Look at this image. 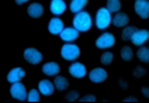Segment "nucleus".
<instances>
[{
	"label": "nucleus",
	"instance_id": "nucleus-24",
	"mask_svg": "<svg viewBox=\"0 0 149 103\" xmlns=\"http://www.w3.org/2000/svg\"><path fill=\"white\" fill-rule=\"evenodd\" d=\"M120 56L124 61H130L133 57V51L129 46H123L122 47V51H120Z\"/></svg>",
	"mask_w": 149,
	"mask_h": 103
},
{
	"label": "nucleus",
	"instance_id": "nucleus-12",
	"mask_svg": "<svg viewBox=\"0 0 149 103\" xmlns=\"http://www.w3.org/2000/svg\"><path fill=\"white\" fill-rule=\"evenodd\" d=\"M60 37L63 41H67V42H71V41H74L78 37V30L74 29V27H66L61 31L60 34Z\"/></svg>",
	"mask_w": 149,
	"mask_h": 103
},
{
	"label": "nucleus",
	"instance_id": "nucleus-22",
	"mask_svg": "<svg viewBox=\"0 0 149 103\" xmlns=\"http://www.w3.org/2000/svg\"><path fill=\"white\" fill-rule=\"evenodd\" d=\"M136 31H137L136 26H124V29L122 31V39L123 40H130Z\"/></svg>",
	"mask_w": 149,
	"mask_h": 103
},
{
	"label": "nucleus",
	"instance_id": "nucleus-2",
	"mask_svg": "<svg viewBox=\"0 0 149 103\" xmlns=\"http://www.w3.org/2000/svg\"><path fill=\"white\" fill-rule=\"evenodd\" d=\"M111 22H112L111 11L107 8H101L96 14V26L98 27V29L103 30L109 26Z\"/></svg>",
	"mask_w": 149,
	"mask_h": 103
},
{
	"label": "nucleus",
	"instance_id": "nucleus-5",
	"mask_svg": "<svg viewBox=\"0 0 149 103\" xmlns=\"http://www.w3.org/2000/svg\"><path fill=\"white\" fill-rule=\"evenodd\" d=\"M24 58L31 65H37L42 61V54L34 47H29L24 51Z\"/></svg>",
	"mask_w": 149,
	"mask_h": 103
},
{
	"label": "nucleus",
	"instance_id": "nucleus-9",
	"mask_svg": "<svg viewBox=\"0 0 149 103\" xmlns=\"http://www.w3.org/2000/svg\"><path fill=\"white\" fill-rule=\"evenodd\" d=\"M148 40H149V31L147 30H137L132 36V39H130L133 45L136 46H141L143 44H146Z\"/></svg>",
	"mask_w": 149,
	"mask_h": 103
},
{
	"label": "nucleus",
	"instance_id": "nucleus-16",
	"mask_svg": "<svg viewBox=\"0 0 149 103\" xmlns=\"http://www.w3.org/2000/svg\"><path fill=\"white\" fill-rule=\"evenodd\" d=\"M128 21H129V17L124 13H117L114 17L112 19V22H113V25L116 27H124L128 24Z\"/></svg>",
	"mask_w": 149,
	"mask_h": 103
},
{
	"label": "nucleus",
	"instance_id": "nucleus-10",
	"mask_svg": "<svg viewBox=\"0 0 149 103\" xmlns=\"http://www.w3.org/2000/svg\"><path fill=\"white\" fill-rule=\"evenodd\" d=\"M25 76V71L24 68L21 67H15L13 68L10 72L8 73V82L9 83H15V82H20L22 78H24Z\"/></svg>",
	"mask_w": 149,
	"mask_h": 103
},
{
	"label": "nucleus",
	"instance_id": "nucleus-17",
	"mask_svg": "<svg viewBox=\"0 0 149 103\" xmlns=\"http://www.w3.org/2000/svg\"><path fill=\"white\" fill-rule=\"evenodd\" d=\"M27 14H29V16L34 17V19L40 17L44 14V6L41 5V4H37V3L31 4V5L27 8Z\"/></svg>",
	"mask_w": 149,
	"mask_h": 103
},
{
	"label": "nucleus",
	"instance_id": "nucleus-7",
	"mask_svg": "<svg viewBox=\"0 0 149 103\" xmlns=\"http://www.w3.org/2000/svg\"><path fill=\"white\" fill-rule=\"evenodd\" d=\"M134 11L139 17L147 19L149 16V1L148 0H136Z\"/></svg>",
	"mask_w": 149,
	"mask_h": 103
},
{
	"label": "nucleus",
	"instance_id": "nucleus-3",
	"mask_svg": "<svg viewBox=\"0 0 149 103\" xmlns=\"http://www.w3.org/2000/svg\"><path fill=\"white\" fill-rule=\"evenodd\" d=\"M61 56L67 61H74L80 56V47L73 44H66L61 49Z\"/></svg>",
	"mask_w": 149,
	"mask_h": 103
},
{
	"label": "nucleus",
	"instance_id": "nucleus-23",
	"mask_svg": "<svg viewBox=\"0 0 149 103\" xmlns=\"http://www.w3.org/2000/svg\"><path fill=\"white\" fill-rule=\"evenodd\" d=\"M120 1L119 0H107V9L111 13H118L120 10Z\"/></svg>",
	"mask_w": 149,
	"mask_h": 103
},
{
	"label": "nucleus",
	"instance_id": "nucleus-28",
	"mask_svg": "<svg viewBox=\"0 0 149 103\" xmlns=\"http://www.w3.org/2000/svg\"><path fill=\"white\" fill-rule=\"evenodd\" d=\"M146 72H147V70H146V68H144V67H141V66H138V67L134 68L133 76L136 77V78H139V77L144 76V74H146Z\"/></svg>",
	"mask_w": 149,
	"mask_h": 103
},
{
	"label": "nucleus",
	"instance_id": "nucleus-6",
	"mask_svg": "<svg viewBox=\"0 0 149 103\" xmlns=\"http://www.w3.org/2000/svg\"><path fill=\"white\" fill-rule=\"evenodd\" d=\"M114 36L111 32H106V34L101 35L98 39L96 40V46L98 49H108L114 45Z\"/></svg>",
	"mask_w": 149,
	"mask_h": 103
},
{
	"label": "nucleus",
	"instance_id": "nucleus-25",
	"mask_svg": "<svg viewBox=\"0 0 149 103\" xmlns=\"http://www.w3.org/2000/svg\"><path fill=\"white\" fill-rule=\"evenodd\" d=\"M27 101H30V102H37V101H40L39 91L35 90V88H32V90L29 92V95H27Z\"/></svg>",
	"mask_w": 149,
	"mask_h": 103
},
{
	"label": "nucleus",
	"instance_id": "nucleus-33",
	"mask_svg": "<svg viewBox=\"0 0 149 103\" xmlns=\"http://www.w3.org/2000/svg\"><path fill=\"white\" fill-rule=\"evenodd\" d=\"M26 1H29V0H15V3L17 5H21V4H25Z\"/></svg>",
	"mask_w": 149,
	"mask_h": 103
},
{
	"label": "nucleus",
	"instance_id": "nucleus-31",
	"mask_svg": "<svg viewBox=\"0 0 149 103\" xmlns=\"http://www.w3.org/2000/svg\"><path fill=\"white\" fill-rule=\"evenodd\" d=\"M118 85L122 87L123 90H127L128 86H129V85H128V82H127V81H124V79H119V81H118Z\"/></svg>",
	"mask_w": 149,
	"mask_h": 103
},
{
	"label": "nucleus",
	"instance_id": "nucleus-26",
	"mask_svg": "<svg viewBox=\"0 0 149 103\" xmlns=\"http://www.w3.org/2000/svg\"><path fill=\"white\" fill-rule=\"evenodd\" d=\"M112 60H113V54L112 52H104L101 56V61L103 65H109L112 62Z\"/></svg>",
	"mask_w": 149,
	"mask_h": 103
},
{
	"label": "nucleus",
	"instance_id": "nucleus-8",
	"mask_svg": "<svg viewBox=\"0 0 149 103\" xmlns=\"http://www.w3.org/2000/svg\"><path fill=\"white\" fill-rule=\"evenodd\" d=\"M90 79L93 83H102L107 79V72L106 70L101 68V67H96L93 68L90 72Z\"/></svg>",
	"mask_w": 149,
	"mask_h": 103
},
{
	"label": "nucleus",
	"instance_id": "nucleus-11",
	"mask_svg": "<svg viewBox=\"0 0 149 103\" xmlns=\"http://www.w3.org/2000/svg\"><path fill=\"white\" fill-rule=\"evenodd\" d=\"M68 72L76 78H82L86 76V67L85 65H82L80 62H74L68 67Z\"/></svg>",
	"mask_w": 149,
	"mask_h": 103
},
{
	"label": "nucleus",
	"instance_id": "nucleus-21",
	"mask_svg": "<svg viewBox=\"0 0 149 103\" xmlns=\"http://www.w3.org/2000/svg\"><path fill=\"white\" fill-rule=\"evenodd\" d=\"M137 56L142 62H146V63L149 62V49L146 47V46H142V47L137 51Z\"/></svg>",
	"mask_w": 149,
	"mask_h": 103
},
{
	"label": "nucleus",
	"instance_id": "nucleus-15",
	"mask_svg": "<svg viewBox=\"0 0 149 103\" xmlns=\"http://www.w3.org/2000/svg\"><path fill=\"white\" fill-rule=\"evenodd\" d=\"M54 87L55 85L51 83L49 79H41L39 82V91L42 93L44 96H51L54 93Z\"/></svg>",
	"mask_w": 149,
	"mask_h": 103
},
{
	"label": "nucleus",
	"instance_id": "nucleus-32",
	"mask_svg": "<svg viewBox=\"0 0 149 103\" xmlns=\"http://www.w3.org/2000/svg\"><path fill=\"white\" fill-rule=\"evenodd\" d=\"M124 102H137V97L136 96H129L124 98Z\"/></svg>",
	"mask_w": 149,
	"mask_h": 103
},
{
	"label": "nucleus",
	"instance_id": "nucleus-20",
	"mask_svg": "<svg viewBox=\"0 0 149 103\" xmlns=\"http://www.w3.org/2000/svg\"><path fill=\"white\" fill-rule=\"evenodd\" d=\"M54 85L58 91H65L68 87V81L63 76H56L54 79Z\"/></svg>",
	"mask_w": 149,
	"mask_h": 103
},
{
	"label": "nucleus",
	"instance_id": "nucleus-30",
	"mask_svg": "<svg viewBox=\"0 0 149 103\" xmlns=\"http://www.w3.org/2000/svg\"><path fill=\"white\" fill-rule=\"evenodd\" d=\"M141 92H142L143 97L149 98V87H148V86H143V87L141 88Z\"/></svg>",
	"mask_w": 149,
	"mask_h": 103
},
{
	"label": "nucleus",
	"instance_id": "nucleus-1",
	"mask_svg": "<svg viewBox=\"0 0 149 103\" xmlns=\"http://www.w3.org/2000/svg\"><path fill=\"white\" fill-rule=\"evenodd\" d=\"M73 27L77 29L78 31H88L92 25V19L90 16V14L86 11H80L76 14V16L73 17Z\"/></svg>",
	"mask_w": 149,
	"mask_h": 103
},
{
	"label": "nucleus",
	"instance_id": "nucleus-13",
	"mask_svg": "<svg viewBox=\"0 0 149 103\" xmlns=\"http://www.w3.org/2000/svg\"><path fill=\"white\" fill-rule=\"evenodd\" d=\"M63 29H65V27H63V22L60 20V19L54 17V19H51V20H50V22H49V31L52 35L61 34V31Z\"/></svg>",
	"mask_w": 149,
	"mask_h": 103
},
{
	"label": "nucleus",
	"instance_id": "nucleus-18",
	"mask_svg": "<svg viewBox=\"0 0 149 103\" xmlns=\"http://www.w3.org/2000/svg\"><path fill=\"white\" fill-rule=\"evenodd\" d=\"M42 72L46 76H56L60 72V66L56 62H47L42 66Z\"/></svg>",
	"mask_w": 149,
	"mask_h": 103
},
{
	"label": "nucleus",
	"instance_id": "nucleus-4",
	"mask_svg": "<svg viewBox=\"0 0 149 103\" xmlns=\"http://www.w3.org/2000/svg\"><path fill=\"white\" fill-rule=\"evenodd\" d=\"M10 95L13 98H15L17 101H25L27 100V93L25 86L20 82L13 83V86L10 87Z\"/></svg>",
	"mask_w": 149,
	"mask_h": 103
},
{
	"label": "nucleus",
	"instance_id": "nucleus-27",
	"mask_svg": "<svg viewBox=\"0 0 149 103\" xmlns=\"http://www.w3.org/2000/svg\"><path fill=\"white\" fill-rule=\"evenodd\" d=\"M78 98H80V93L77 91H71L68 92L66 96H65V100L66 101H70V102H73V101H77Z\"/></svg>",
	"mask_w": 149,
	"mask_h": 103
},
{
	"label": "nucleus",
	"instance_id": "nucleus-19",
	"mask_svg": "<svg viewBox=\"0 0 149 103\" xmlns=\"http://www.w3.org/2000/svg\"><path fill=\"white\" fill-rule=\"evenodd\" d=\"M87 1L88 0H72L71 4H70V9H71L72 13L77 14V13L82 11V9L86 6Z\"/></svg>",
	"mask_w": 149,
	"mask_h": 103
},
{
	"label": "nucleus",
	"instance_id": "nucleus-14",
	"mask_svg": "<svg viewBox=\"0 0 149 103\" xmlns=\"http://www.w3.org/2000/svg\"><path fill=\"white\" fill-rule=\"evenodd\" d=\"M50 10L55 15H61L66 10V4L62 0H51L50 4Z\"/></svg>",
	"mask_w": 149,
	"mask_h": 103
},
{
	"label": "nucleus",
	"instance_id": "nucleus-29",
	"mask_svg": "<svg viewBox=\"0 0 149 103\" xmlns=\"http://www.w3.org/2000/svg\"><path fill=\"white\" fill-rule=\"evenodd\" d=\"M95 101H97V98L93 95H86L81 98V102H95Z\"/></svg>",
	"mask_w": 149,
	"mask_h": 103
}]
</instances>
